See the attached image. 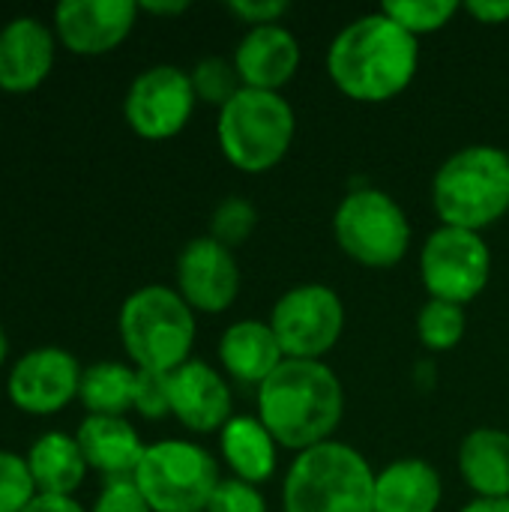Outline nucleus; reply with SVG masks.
Here are the masks:
<instances>
[{
	"mask_svg": "<svg viewBox=\"0 0 509 512\" xmlns=\"http://www.w3.org/2000/svg\"><path fill=\"white\" fill-rule=\"evenodd\" d=\"M30 477L36 483L39 495H60V498H75L87 477V462L84 453L75 441V435L66 432H45L39 435L30 450L24 453Z\"/></svg>",
	"mask_w": 509,
	"mask_h": 512,
	"instance_id": "5701e85b",
	"label": "nucleus"
},
{
	"mask_svg": "<svg viewBox=\"0 0 509 512\" xmlns=\"http://www.w3.org/2000/svg\"><path fill=\"white\" fill-rule=\"evenodd\" d=\"M24 512H87L75 498H60V495H36L33 504Z\"/></svg>",
	"mask_w": 509,
	"mask_h": 512,
	"instance_id": "f704fd0d",
	"label": "nucleus"
},
{
	"mask_svg": "<svg viewBox=\"0 0 509 512\" xmlns=\"http://www.w3.org/2000/svg\"><path fill=\"white\" fill-rule=\"evenodd\" d=\"M84 366L57 345L24 351L6 375V399L27 417H54L78 399Z\"/></svg>",
	"mask_w": 509,
	"mask_h": 512,
	"instance_id": "f8f14e48",
	"label": "nucleus"
},
{
	"mask_svg": "<svg viewBox=\"0 0 509 512\" xmlns=\"http://www.w3.org/2000/svg\"><path fill=\"white\" fill-rule=\"evenodd\" d=\"M135 378L138 369L132 363L117 360H99L84 366L78 402L90 417H126L132 411L135 396Z\"/></svg>",
	"mask_w": 509,
	"mask_h": 512,
	"instance_id": "b1692460",
	"label": "nucleus"
},
{
	"mask_svg": "<svg viewBox=\"0 0 509 512\" xmlns=\"http://www.w3.org/2000/svg\"><path fill=\"white\" fill-rule=\"evenodd\" d=\"M459 9L462 6L456 0H387L381 6L384 15H390L402 30L417 39L444 30L459 15Z\"/></svg>",
	"mask_w": 509,
	"mask_h": 512,
	"instance_id": "bb28decb",
	"label": "nucleus"
},
{
	"mask_svg": "<svg viewBox=\"0 0 509 512\" xmlns=\"http://www.w3.org/2000/svg\"><path fill=\"white\" fill-rule=\"evenodd\" d=\"M492 276V249L477 231L438 225L420 249V282L429 300L468 306Z\"/></svg>",
	"mask_w": 509,
	"mask_h": 512,
	"instance_id": "1a4fd4ad",
	"label": "nucleus"
},
{
	"mask_svg": "<svg viewBox=\"0 0 509 512\" xmlns=\"http://www.w3.org/2000/svg\"><path fill=\"white\" fill-rule=\"evenodd\" d=\"M420 66V39L390 15L366 12L348 21L327 48V75L351 102L381 105L402 96Z\"/></svg>",
	"mask_w": 509,
	"mask_h": 512,
	"instance_id": "f257e3e1",
	"label": "nucleus"
},
{
	"mask_svg": "<svg viewBox=\"0 0 509 512\" xmlns=\"http://www.w3.org/2000/svg\"><path fill=\"white\" fill-rule=\"evenodd\" d=\"M219 456L234 480L261 486L276 474L279 444L252 414H234L219 432Z\"/></svg>",
	"mask_w": 509,
	"mask_h": 512,
	"instance_id": "412c9836",
	"label": "nucleus"
},
{
	"mask_svg": "<svg viewBox=\"0 0 509 512\" xmlns=\"http://www.w3.org/2000/svg\"><path fill=\"white\" fill-rule=\"evenodd\" d=\"M255 405L276 444L303 453L333 441L345 417V390L324 360H285L258 387Z\"/></svg>",
	"mask_w": 509,
	"mask_h": 512,
	"instance_id": "f03ea898",
	"label": "nucleus"
},
{
	"mask_svg": "<svg viewBox=\"0 0 509 512\" xmlns=\"http://www.w3.org/2000/svg\"><path fill=\"white\" fill-rule=\"evenodd\" d=\"M432 207L441 225L483 234L509 213V153L468 144L447 156L432 177Z\"/></svg>",
	"mask_w": 509,
	"mask_h": 512,
	"instance_id": "7ed1b4c3",
	"label": "nucleus"
},
{
	"mask_svg": "<svg viewBox=\"0 0 509 512\" xmlns=\"http://www.w3.org/2000/svg\"><path fill=\"white\" fill-rule=\"evenodd\" d=\"M189 81H192L195 99L204 102V105H213V108H225L243 90L240 75L234 69V60L219 57V54L201 57L189 69Z\"/></svg>",
	"mask_w": 509,
	"mask_h": 512,
	"instance_id": "a878e982",
	"label": "nucleus"
},
{
	"mask_svg": "<svg viewBox=\"0 0 509 512\" xmlns=\"http://www.w3.org/2000/svg\"><path fill=\"white\" fill-rule=\"evenodd\" d=\"M228 9L243 24L264 27V24H282V18L288 15L291 3L288 0H231Z\"/></svg>",
	"mask_w": 509,
	"mask_h": 512,
	"instance_id": "473e14b6",
	"label": "nucleus"
},
{
	"mask_svg": "<svg viewBox=\"0 0 509 512\" xmlns=\"http://www.w3.org/2000/svg\"><path fill=\"white\" fill-rule=\"evenodd\" d=\"M132 411L144 420H165L171 417V396H168V375L159 372H141L135 378V396Z\"/></svg>",
	"mask_w": 509,
	"mask_h": 512,
	"instance_id": "c756f323",
	"label": "nucleus"
},
{
	"mask_svg": "<svg viewBox=\"0 0 509 512\" xmlns=\"http://www.w3.org/2000/svg\"><path fill=\"white\" fill-rule=\"evenodd\" d=\"M459 474L486 501H509V432L480 426L459 444Z\"/></svg>",
	"mask_w": 509,
	"mask_h": 512,
	"instance_id": "4be33fe9",
	"label": "nucleus"
},
{
	"mask_svg": "<svg viewBox=\"0 0 509 512\" xmlns=\"http://www.w3.org/2000/svg\"><path fill=\"white\" fill-rule=\"evenodd\" d=\"M207 512H267V498L261 495L258 486L225 477V480H219V486L207 504Z\"/></svg>",
	"mask_w": 509,
	"mask_h": 512,
	"instance_id": "7c9ffc66",
	"label": "nucleus"
},
{
	"mask_svg": "<svg viewBox=\"0 0 509 512\" xmlns=\"http://www.w3.org/2000/svg\"><path fill=\"white\" fill-rule=\"evenodd\" d=\"M135 0H63L54 6L51 30L78 57H102L120 48L138 24Z\"/></svg>",
	"mask_w": 509,
	"mask_h": 512,
	"instance_id": "4468645a",
	"label": "nucleus"
},
{
	"mask_svg": "<svg viewBox=\"0 0 509 512\" xmlns=\"http://www.w3.org/2000/svg\"><path fill=\"white\" fill-rule=\"evenodd\" d=\"M117 333L135 369L171 375L192 360L198 324L195 312L177 294V288L144 285L123 300Z\"/></svg>",
	"mask_w": 509,
	"mask_h": 512,
	"instance_id": "20e7f679",
	"label": "nucleus"
},
{
	"mask_svg": "<svg viewBox=\"0 0 509 512\" xmlns=\"http://www.w3.org/2000/svg\"><path fill=\"white\" fill-rule=\"evenodd\" d=\"M6 360H9V336H6V330L0 327V369H3Z\"/></svg>",
	"mask_w": 509,
	"mask_h": 512,
	"instance_id": "4c0bfd02",
	"label": "nucleus"
},
{
	"mask_svg": "<svg viewBox=\"0 0 509 512\" xmlns=\"http://www.w3.org/2000/svg\"><path fill=\"white\" fill-rule=\"evenodd\" d=\"M462 9L480 21V24H507L509 21V0H468Z\"/></svg>",
	"mask_w": 509,
	"mask_h": 512,
	"instance_id": "72a5a7b5",
	"label": "nucleus"
},
{
	"mask_svg": "<svg viewBox=\"0 0 509 512\" xmlns=\"http://www.w3.org/2000/svg\"><path fill=\"white\" fill-rule=\"evenodd\" d=\"M75 441L90 471L102 480L135 477L147 444L126 417H84L75 429Z\"/></svg>",
	"mask_w": 509,
	"mask_h": 512,
	"instance_id": "6ab92c4d",
	"label": "nucleus"
},
{
	"mask_svg": "<svg viewBox=\"0 0 509 512\" xmlns=\"http://www.w3.org/2000/svg\"><path fill=\"white\" fill-rule=\"evenodd\" d=\"M138 9L147 15H183L189 3L186 0H147V3H138Z\"/></svg>",
	"mask_w": 509,
	"mask_h": 512,
	"instance_id": "c9c22d12",
	"label": "nucleus"
},
{
	"mask_svg": "<svg viewBox=\"0 0 509 512\" xmlns=\"http://www.w3.org/2000/svg\"><path fill=\"white\" fill-rule=\"evenodd\" d=\"M336 246L360 267L390 270L405 261L411 249V222L402 204L378 189H351L333 213Z\"/></svg>",
	"mask_w": 509,
	"mask_h": 512,
	"instance_id": "0eeeda50",
	"label": "nucleus"
},
{
	"mask_svg": "<svg viewBox=\"0 0 509 512\" xmlns=\"http://www.w3.org/2000/svg\"><path fill=\"white\" fill-rule=\"evenodd\" d=\"M267 324L288 360H321L345 333V303L330 285L303 282L273 303Z\"/></svg>",
	"mask_w": 509,
	"mask_h": 512,
	"instance_id": "9d476101",
	"label": "nucleus"
},
{
	"mask_svg": "<svg viewBox=\"0 0 509 512\" xmlns=\"http://www.w3.org/2000/svg\"><path fill=\"white\" fill-rule=\"evenodd\" d=\"M216 354L225 378L252 387H261L288 360L273 327L258 318H243L228 324L225 333L219 336Z\"/></svg>",
	"mask_w": 509,
	"mask_h": 512,
	"instance_id": "a211bd4d",
	"label": "nucleus"
},
{
	"mask_svg": "<svg viewBox=\"0 0 509 512\" xmlns=\"http://www.w3.org/2000/svg\"><path fill=\"white\" fill-rule=\"evenodd\" d=\"M231 60L243 87L282 93V87L291 84L300 69L303 48L285 24H264L249 27L240 36Z\"/></svg>",
	"mask_w": 509,
	"mask_h": 512,
	"instance_id": "f3484780",
	"label": "nucleus"
},
{
	"mask_svg": "<svg viewBox=\"0 0 509 512\" xmlns=\"http://www.w3.org/2000/svg\"><path fill=\"white\" fill-rule=\"evenodd\" d=\"M198 99L189 72L156 63L138 72L123 96V120L144 141H168L186 129Z\"/></svg>",
	"mask_w": 509,
	"mask_h": 512,
	"instance_id": "9b49d317",
	"label": "nucleus"
},
{
	"mask_svg": "<svg viewBox=\"0 0 509 512\" xmlns=\"http://www.w3.org/2000/svg\"><path fill=\"white\" fill-rule=\"evenodd\" d=\"M168 396L171 417L195 435L222 432L225 423L234 417V396L228 378L198 357L168 375Z\"/></svg>",
	"mask_w": 509,
	"mask_h": 512,
	"instance_id": "2eb2a0df",
	"label": "nucleus"
},
{
	"mask_svg": "<svg viewBox=\"0 0 509 512\" xmlns=\"http://www.w3.org/2000/svg\"><path fill=\"white\" fill-rule=\"evenodd\" d=\"M87 512H153L150 504L144 501L141 489L135 486L132 477L123 480H102L99 495L93 498Z\"/></svg>",
	"mask_w": 509,
	"mask_h": 512,
	"instance_id": "2f4dec72",
	"label": "nucleus"
},
{
	"mask_svg": "<svg viewBox=\"0 0 509 512\" xmlns=\"http://www.w3.org/2000/svg\"><path fill=\"white\" fill-rule=\"evenodd\" d=\"M294 135L297 114L282 93L243 87L225 108H219V150L243 174L273 171L288 156Z\"/></svg>",
	"mask_w": 509,
	"mask_h": 512,
	"instance_id": "423d86ee",
	"label": "nucleus"
},
{
	"mask_svg": "<svg viewBox=\"0 0 509 512\" xmlns=\"http://www.w3.org/2000/svg\"><path fill=\"white\" fill-rule=\"evenodd\" d=\"M285 512H375V471L366 456L327 441L294 456L282 480Z\"/></svg>",
	"mask_w": 509,
	"mask_h": 512,
	"instance_id": "39448f33",
	"label": "nucleus"
},
{
	"mask_svg": "<svg viewBox=\"0 0 509 512\" xmlns=\"http://www.w3.org/2000/svg\"><path fill=\"white\" fill-rule=\"evenodd\" d=\"M444 480L426 459L408 456L375 471V512H438Z\"/></svg>",
	"mask_w": 509,
	"mask_h": 512,
	"instance_id": "aec40b11",
	"label": "nucleus"
},
{
	"mask_svg": "<svg viewBox=\"0 0 509 512\" xmlns=\"http://www.w3.org/2000/svg\"><path fill=\"white\" fill-rule=\"evenodd\" d=\"M255 228H258V210L249 198H240V195L222 198L210 213V237L228 249L249 243Z\"/></svg>",
	"mask_w": 509,
	"mask_h": 512,
	"instance_id": "cd10ccee",
	"label": "nucleus"
},
{
	"mask_svg": "<svg viewBox=\"0 0 509 512\" xmlns=\"http://www.w3.org/2000/svg\"><path fill=\"white\" fill-rule=\"evenodd\" d=\"M459 512H509V501H486V498H474L468 501Z\"/></svg>",
	"mask_w": 509,
	"mask_h": 512,
	"instance_id": "e433bc0d",
	"label": "nucleus"
},
{
	"mask_svg": "<svg viewBox=\"0 0 509 512\" xmlns=\"http://www.w3.org/2000/svg\"><path fill=\"white\" fill-rule=\"evenodd\" d=\"M27 459L12 450H0V512H24L36 498Z\"/></svg>",
	"mask_w": 509,
	"mask_h": 512,
	"instance_id": "c85d7f7f",
	"label": "nucleus"
},
{
	"mask_svg": "<svg viewBox=\"0 0 509 512\" xmlns=\"http://www.w3.org/2000/svg\"><path fill=\"white\" fill-rule=\"evenodd\" d=\"M465 330H468V318H465V309L456 303L426 300L417 315V336L423 348L432 354L453 351L465 339Z\"/></svg>",
	"mask_w": 509,
	"mask_h": 512,
	"instance_id": "393cba45",
	"label": "nucleus"
},
{
	"mask_svg": "<svg viewBox=\"0 0 509 512\" xmlns=\"http://www.w3.org/2000/svg\"><path fill=\"white\" fill-rule=\"evenodd\" d=\"M135 486L153 512H207L219 486V462L195 441L165 438L147 444Z\"/></svg>",
	"mask_w": 509,
	"mask_h": 512,
	"instance_id": "6e6552de",
	"label": "nucleus"
},
{
	"mask_svg": "<svg viewBox=\"0 0 509 512\" xmlns=\"http://www.w3.org/2000/svg\"><path fill=\"white\" fill-rule=\"evenodd\" d=\"M240 264L234 249L222 246L210 234L189 240L174 267V288L192 312L219 315L234 306L240 294Z\"/></svg>",
	"mask_w": 509,
	"mask_h": 512,
	"instance_id": "ddd939ff",
	"label": "nucleus"
},
{
	"mask_svg": "<svg viewBox=\"0 0 509 512\" xmlns=\"http://www.w3.org/2000/svg\"><path fill=\"white\" fill-rule=\"evenodd\" d=\"M57 36L36 15H15L0 27V90L21 96L42 87L57 60Z\"/></svg>",
	"mask_w": 509,
	"mask_h": 512,
	"instance_id": "dca6fc26",
	"label": "nucleus"
}]
</instances>
